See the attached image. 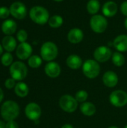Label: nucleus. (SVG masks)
<instances>
[{"instance_id":"nucleus-1","label":"nucleus","mask_w":127,"mask_h":128,"mask_svg":"<svg viewBox=\"0 0 127 128\" xmlns=\"http://www.w3.org/2000/svg\"><path fill=\"white\" fill-rule=\"evenodd\" d=\"M1 115L6 122L14 121L19 115V106L15 101H5L1 107Z\"/></svg>"},{"instance_id":"nucleus-2","label":"nucleus","mask_w":127,"mask_h":128,"mask_svg":"<svg viewBox=\"0 0 127 128\" xmlns=\"http://www.w3.org/2000/svg\"><path fill=\"white\" fill-rule=\"evenodd\" d=\"M31 20L38 25H45L49 20V13L43 7L34 6L29 11Z\"/></svg>"},{"instance_id":"nucleus-3","label":"nucleus","mask_w":127,"mask_h":128,"mask_svg":"<svg viewBox=\"0 0 127 128\" xmlns=\"http://www.w3.org/2000/svg\"><path fill=\"white\" fill-rule=\"evenodd\" d=\"M58 54V49L56 44L51 41L45 42L40 48V56L46 62H52Z\"/></svg>"},{"instance_id":"nucleus-4","label":"nucleus","mask_w":127,"mask_h":128,"mask_svg":"<svg viewBox=\"0 0 127 128\" xmlns=\"http://www.w3.org/2000/svg\"><path fill=\"white\" fill-rule=\"evenodd\" d=\"M83 74L88 79H95L100 73V66L96 60L88 59L82 64Z\"/></svg>"},{"instance_id":"nucleus-5","label":"nucleus","mask_w":127,"mask_h":128,"mask_svg":"<svg viewBox=\"0 0 127 128\" xmlns=\"http://www.w3.org/2000/svg\"><path fill=\"white\" fill-rule=\"evenodd\" d=\"M10 74L16 81H21L27 76L28 68L23 62H16L10 67Z\"/></svg>"},{"instance_id":"nucleus-6","label":"nucleus","mask_w":127,"mask_h":128,"mask_svg":"<svg viewBox=\"0 0 127 128\" xmlns=\"http://www.w3.org/2000/svg\"><path fill=\"white\" fill-rule=\"evenodd\" d=\"M90 26L93 32L97 34L103 33L108 27V21L106 16L96 14L90 20Z\"/></svg>"},{"instance_id":"nucleus-7","label":"nucleus","mask_w":127,"mask_h":128,"mask_svg":"<svg viewBox=\"0 0 127 128\" xmlns=\"http://www.w3.org/2000/svg\"><path fill=\"white\" fill-rule=\"evenodd\" d=\"M59 106L61 109L68 113L74 112L78 108V102L75 98L71 95L65 94L61 97L59 99Z\"/></svg>"},{"instance_id":"nucleus-8","label":"nucleus","mask_w":127,"mask_h":128,"mask_svg":"<svg viewBox=\"0 0 127 128\" xmlns=\"http://www.w3.org/2000/svg\"><path fill=\"white\" fill-rule=\"evenodd\" d=\"M111 104L115 107H123L127 104V93L123 90H116L109 96Z\"/></svg>"},{"instance_id":"nucleus-9","label":"nucleus","mask_w":127,"mask_h":128,"mask_svg":"<svg viewBox=\"0 0 127 128\" xmlns=\"http://www.w3.org/2000/svg\"><path fill=\"white\" fill-rule=\"evenodd\" d=\"M112 52L109 47L106 46H98L94 52V58L97 62L104 63L112 58Z\"/></svg>"},{"instance_id":"nucleus-10","label":"nucleus","mask_w":127,"mask_h":128,"mask_svg":"<svg viewBox=\"0 0 127 128\" xmlns=\"http://www.w3.org/2000/svg\"><path fill=\"white\" fill-rule=\"evenodd\" d=\"M10 12L14 18L17 20H22L27 15V8L23 3L16 2L10 5Z\"/></svg>"},{"instance_id":"nucleus-11","label":"nucleus","mask_w":127,"mask_h":128,"mask_svg":"<svg viewBox=\"0 0 127 128\" xmlns=\"http://www.w3.org/2000/svg\"><path fill=\"white\" fill-rule=\"evenodd\" d=\"M41 108L36 103L28 104L25 109L26 117L31 121H37L41 116Z\"/></svg>"},{"instance_id":"nucleus-12","label":"nucleus","mask_w":127,"mask_h":128,"mask_svg":"<svg viewBox=\"0 0 127 128\" xmlns=\"http://www.w3.org/2000/svg\"><path fill=\"white\" fill-rule=\"evenodd\" d=\"M16 54L18 58L21 60L28 59L31 56V54H32V47L29 44L26 42L21 43L16 47Z\"/></svg>"},{"instance_id":"nucleus-13","label":"nucleus","mask_w":127,"mask_h":128,"mask_svg":"<svg viewBox=\"0 0 127 128\" xmlns=\"http://www.w3.org/2000/svg\"><path fill=\"white\" fill-rule=\"evenodd\" d=\"M45 74L50 78H56L59 76L61 72L60 65L55 62H49L47 63L44 68Z\"/></svg>"},{"instance_id":"nucleus-14","label":"nucleus","mask_w":127,"mask_h":128,"mask_svg":"<svg viewBox=\"0 0 127 128\" xmlns=\"http://www.w3.org/2000/svg\"><path fill=\"white\" fill-rule=\"evenodd\" d=\"M103 82L108 88H114L118 83V76L113 71H107L103 76Z\"/></svg>"},{"instance_id":"nucleus-15","label":"nucleus","mask_w":127,"mask_h":128,"mask_svg":"<svg viewBox=\"0 0 127 128\" xmlns=\"http://www.w3.org/2000/svg\"><path fill=\"white\" fill-rule=\"evenodd\" d=\"M84 38L83 32L79 28H73L70 30L67 34V40L73 44H77L80 43Z\"/></svg>"},{"instance_id":"nucleus-16","label":"nucleus","mask_w":127,"mask_h":128,"mask_svg":"<svg viewBox=\"0 0 127 128\" xmlns=\"http://www.w3.org/2000/svg\"><path fill=\"white\" fill-rule=\"evenodd\" d=\"M102 12L106 17H112L118 12V5L115 2L109 1L106 2L102 8Z\"/></svg>"},{"instance_id":"nucleus-17","label":"nucleus","mask_w":127,"mask_h":128,"mask_svg":"<svg viewBox=\"0 0 127 128\" xmlns=\"http://www.w3.org/2000/svg\"><path fill=\"white\" fill-rule=\"evenodd\" d=\"M113 46L120 52H124L127 51V35L121 34L117 36L114 41Z\"/></svg>"},{"instance_id":"nucleus-18","label":"nucleus","mask_w":127,"mask_h":128,"mask_svg":"<svg viewBox=\"0 0 127 128\" xmlns=\"http://www.w3.org/2000/svg\"><path fill=\"white\" fill-rule=\"evenodd\" d=\"M66 64L69 68L72 70H78L82 66L83 62L80 56L73 54L68 56L66 60Z\"/></svg>"},{"instance_id":"nucleus-19","label":"nucleus","mask_w":127,"mask_h":128,"mask_svg":"<svg viewBox=\"0 0 127 128\" xmlns=\"http://www.w3.org/2000/svg\"><path fill=\"white\" fill-rule=\"evenodd\" d=\"M16 23L12 20H5L1 25V31L6 35H11L14 34L16 31Z\"/></svg>"},{"instance_id":"nucleus-20","label":"nucleus","mask_w":127,"mask_h":128,"mask_svg":"<svg viewBox=\"0 0 127 128\" xmlns=\"http://www.w3.org/2000/svg\"><path fill=\"white\" fill-rule=\"evenodd\" d=\"M1 45L7 52H10L15 50L16 47V41L11 35H7L2 39Z\"/></svg>"},{"instance_id":"nucleus-21","label":"nucleus","mask_w":127,"mask_h":128,"mask_svg":"<svg viewBox=\"0 0 127 128\" xmlns=\"http://www.w3.org/2000/svg\"><path fill=\"white\" fill-rule=\"evenodd\" d=\"M80 111L82 113L88 117L93 116L96 112H97V108L95 105L91 103V102H85L82 103L80 106Z\"/></svg>"},{"instance_id":"nucleus-22","label":"nucleus","mask_w":127,"mask_h":128,"mask_svg":"<svg viewBox=\"0 0 127 128\" xmlns=\"http://www.w3.org/2000/svg\"><path fill=\"white\" fill-rule=\"evenodd\" d=\"M14 92L19 98H25L28 94L29 88L26 83L19 82L16 85L14 88Z\"/></svg>"},{"instance_id":"nucleus-23","label":"nucleus","mask_w":127,"mask_h":128,"mask_svg":"<svg viewBox=\"0 0 127 128\" xmlns=\"http://www.w3.org/2000/svg\"><path fill=\"white\" fill-rule=\"evenodd\" d=\"M87 10L91 15H96L100 8V3L98 0H89L87 3Z\"/></svg>"},{"instance_id":"nucleus-24","label":"nucleus","mask_w":127,"mask_h":128,"mask_svg":"<svg viewBox=\"0 0 127 128\" xmlns=\"http://www.w3.org/2000/svg\"><path fill=\"white\" fill-rule=\"evenodd\" d=\"M64 23V20L61 16L59 15H54L51 16L48 21L49 26L52 28H58L61 27Z\"/></svg>"},{"instance_id":"nucleus-25","label":"nucleus","mask_w":127,"mask_h":128,"mask_svg":"<svg viewBox=\"0 0 127 128\" xmlns=\"http://www.w3.org/2000/svg\"><path fill=\"white\" fill-rule=\"evenodd\" d=\"M112 61L113 64L115 65L116 67H121L125 63V58L121 52H115L112 53Z\"/></svg>"},{"instance_id":"nucleus-26","label":"nucleus","mask_w":127,"mask_h":128,"mask_svg":"<svg viewBox=\"0 0 127 128\" xmlns=\"http://www.w3.org/2000/svg\"><path fill=\"white\" fill-rule=\"evenodd\" d=\"M28 64L31 68H38L42 64V58L36 55L31 56L28 60Z\"/></svg>"},{"instance_id":"nucleus-27","label":"nucleus","mask_w":127,"mask_h":128,"mask_svg":"<svg viewBox=\"0 0 127 128\" xmlns=\"http://www.w3.org/2000/svg\"><path fill=\"white\" fill-rule=\"evenodd\" d=\"M13 56L10 52H7L2 55L1 58V62L2 65L5 67H8L13 64Z\"/></svg>"},{"instance_id":"nucleus-28","label":"nucleus","mask_w":127,"mask_h":128,"mask_svg":"<svg viewBox=\"0 0 127 128\" xmlns=\"http://www.w3.org/2000/svg\"><path fill=\"white\" fill-rule=\"evenodd\" d=\"M88 98V94L85 90H80L76 92L75 95V98L78 103H85Z\"/></svg>"},{"instance_id":"nucleus-29","label":"nucleus","mask_w":127,"mask_h":128,"mask_svg":"<svg viewBox=\"0 0 127 128\" xmlns=\"http://www.w3.org/2000/svg\"><path fill=\"white\" fill-rule=\"evenodd\" d=\"M16 38L17 40L20 42V43H24L28 39V33L26 32V31L21 29L19 30L17 34H16Z\"/></svg>"},{"instance_id":"nucleus-30","label":"nucleus","mask_w":127,"mask_h":128,"mask_svg":"<svg viewBox=\"0 0 127 128\" xmlns=\"http://www.w3.org/2000/svg\"><path fill=\"white\" fill-rule=\"evenodd\" d=\"M10 12V9L6 7H1L0 8V18L1 19H6L9 16Z\"/></svg>"},{"instance_id":"nucleus-31","label":"nucleus","mask_w":127,"mask_h":128,"mask_svg":"<svg viewBox=\"0 0 127 128\" xmlns=\"http://www.w3.org/2000/svg\"><path fill=\"white\" fill-rule=\"evenodd\" d=\"M16 80H13V78H9L7 79L5 82H4V86L7 89H12L13 88H15L16 86Z\"/></svg>"},{"instance_id":"nucleus-32","label":"nucleus","mask_w":127,"mask_h":128,"mask_svg":"<svg viewBox=\"0 0 127 128\" xmlns=\"http://www.w3.org/2000/svg\"><path fill=\"white\" fill-rule=\"evenodd\" d=\"M121 12L123 15L127 17V1L124 2L121 5Z\"/></svg>"},{"instance_id":"nucleus-33","label":"nucleus","mask_w":127,"mask_h":128,"mask_svg":"<svg viewBox=\"0 0 127 128\" xmlns=\"http://www.w3.org/2000/svg\"><path fill=\"white\" fill-rule=\"evenodd\" d=\"M5 128H19V126L17 123L15 122L14 121H10V122H7Z\"/></svg>"},{"instance_id":"nucleus-34","label":"nucleus","mask_w":127,"mask_h":128,"mask_svg":"<svg viewBox=\"0 0 127 128\" xmlns=\"http://www.w3.org/2000/svg\"><path fill=\"white\" fill-rule=\"evenodd\" d=\"M4 97V92H3L2 89L0 88V103H1V101L3 100Z\"/></svg>"},{"instance_id":"nucleus-35","label":"nucleus","mask_w":127,"mask_h":128,"mask_svg":"<svg viewBox=\"0 0 127 128\" xmlns=\"http://www.w3.org/2000/svg\"><path fill=\"white\" fill-rule=\"evenodd\" d=\"M61 128H74L71 124H66L64 125H63Z\"/></svg>"},{"instance_id":"nucleus-36","label":"nucleus","mask_w":127,"mask_h":128,"mask_svg":"<svg viewBox=\"0 0 127 128\" xmlns=\"http://www.w3.org/2000/svg\"><path fill=\"white\" fill-rule=\"evenodd\" d=\"M5 126H6V124L4 122L0 120V128H5Z\"/></svg>"},{"instance_id":"nucleus-37","label":"nucleus","mask_w":127,"mask_h":128,"mask_svg":"<svg viewBox=\"0 0 127 128\" xmlns=\"http://www.w3.org/2000/svg\"><path fill=\"white\" fill-rule=\"evenodd\" d=\"M3 49H4V48H3L2 45L0 44V56L3 53Z\"/></svg>"},{"instance_id":"nucleus-38","label":"nucleus","mask_w":127,"mask_h":128,"mask_svg":"<svg viewBox=\"0 0 127 128\" xmlns=\"http://www.w3.org/2000/svg\"><path fill=\"white\" fill-rule=\"evenodd\" d=\"M124 26H125L126 29L127 30V17L125 19V20H124Z\"/></svg>"},{"instance_id":"nucleus-39","label":"nucleus","mask_w":127,"mask_h":128,"mask_svg":"<svg viewBox=\"0 0 127 128\" xmlns=\"http://www.w3.org/2000/svg\"><path fill=\"white\" fill-rule=\"evenodd\" d=\"M55 2H63L64 0H53Z\"/></svg>"},{"instance_id":"nucleus-40","label":"nucleus","mask_w":127,"mask_h":128,"mask_svg":"<svg viewBox=\"0 0 127 128\" xmlns=\"http://www.w3.org/2000/svg\"><path fill=\"white\" fill-rule=\"evenodd\" d=\"M118 128V127H116V126H111V127H109V128Z\"/></svg>"},{"instance_id":"nucleus-41","label":"nucleus","mask_w":127,"mask_h":128,"mask_svg":"<svg viewBox=\"0 0 127 128\" xmlns=\"http://www.w3.org/2000/svg\"><path fill=\"white\" fill-rule=\"evenodd\" d=\"M127 128V125H126V126H125V128Z\"/></svg>"}]
</instances>
